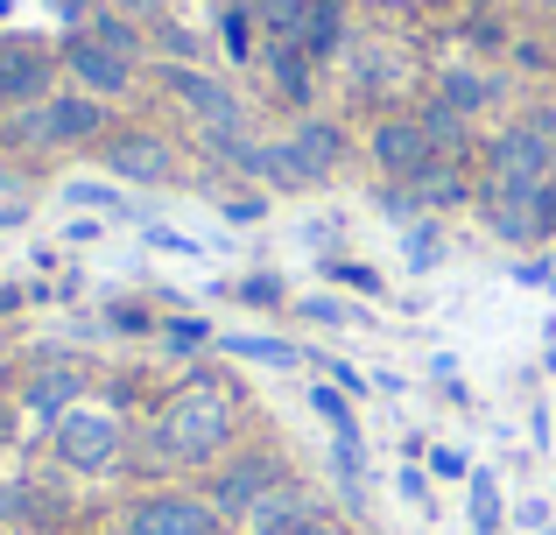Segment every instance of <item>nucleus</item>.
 <instances>
[{
  "instance_id": "f257e3e1",
  "label": "nucleus",
  "mask_w": 556,
  "mask_h": 535,
  "mask_svg": "<svg viewBox=\"0 0 556 535\" xmlns=\"http://www.w3.org/2000/svg\"><path fill=\"white\" fill-rule=\"evenodd\" d=\"M155 458H184V466H218L232 458V381L190 373L184 395H169V409L155 416Z\"/></svg>"
},
{
  "instance_id": "f03ea898",
  "label": "nucleus",
  "mask_w": 556,
  "mask_h": 535,
  "mask_svg": "<svg viewBox=\"0 0 556 535\" xmlns=\"http://www.w3.org/2000/svg\"><path fill=\"white\" fill-rule=\"evenodd\" d=\"M14 135L36 141V149H99V141L113 135V106L92 99V92H78V85H64V92L42 99L36 113H22Z\"/></svg>"
},
{
  "instance_id": "7ed1b4c3",
  "label": "nucleus",
  "mask_w": 556,
  "mask_h": 535,
  "mask_svg": "<svg viewBox=\"0 0 556 535\" xmlns=\"http://www.w3.org/2000/svg\"><path fill=\"white\" fill-rule=\"evenodd\" d=\"M50 451H56V466L99 480V472H113L127 458V423L106 416V409H71V416L50 423Z\"/></svg>"
},
{
  "instance_id": "20e7f679",
  "label": "nucleus",
  "mask_w": 556,
  "mask_h": 535,
  "mask_svg": "<svg viewBox=\"0 0 556 535\" xmlns=\"http://www.w3.org/2000/svg\"><path fill=\"white\" fill-rule=\"evenodd\" d=\"M275 486H289V466L275 451H232V458H218V466H212L204 500L218 508V522H247Z\"/></svg>"
},
{
  "instance_id": "39448f33",
  "label": "nucleus",
  "mask_w": 556,
  "mask_h": 535,
  "mask_svg": "<svg viewBox=\"0 0 556 535\" xmlns=\"http://www.w3.org/2000/svg\"><path fill=\"white\" fill-rule=\"evenodd\" d=\"M99 169L113 183H127V191H155V183L177 177V149L163 135H149V127H121V135L99 141Z\"/></svg>"
},
{
  "instance_id": "423d86ee",
  "label": "nucleus",
  "mask_w": 556,
  "mask_h": 535,
  "mask_svg": "<svg viewBox=\"0 0 556 535\" xmlns=\"http://www.w3.org/2000/svg\"><path fill=\"white\" fill-rule=\"evenodd\" d=\"M367 155L388 183H408L437 163V141H430V127H422V113H380L374 135H367Z\"/></svg>"
},
{
  "instance_id": "0eeeda50",
  "label": "nucleus",
  "mask_w": 556,
  "mask_h": 535,
  "mask_svg": "<svg viewBox=\"0 0 556 535\" xmlns=\"http://www.w3.org/2000/svg\"><path fill=\"white\" fill-rule=\"evenodd\" d=\"M56 56H64V71H71V85L78 92H92V99H127L135 92V78H141V64H127L121 50H106V42H92L85 28H71L64 42H56Z\"/></svg>"
},
{
  "instance_id": "6e6552de",
  "label": "nucleus",
  "mask_w": 556,
  "mask_h": 535,
  "mask_svg": "<svg viewBox=\"0 0 556 535\" xmlns=\"http://www.w3.org/2000/svg\"><path fill=\"white\" fill-rule=\"evenodd\" d=\"M56 71H64V56L42 50V42H0V106L36 113L42 99L64 92V85H56Z\"/></svg>"
},
{
  "instance_id": "1a4fd4ad",
  "label": "nucleus",
  "mask_w": 556,
  "mask_h": 535,
  "mask_svg": "<svg viewBox=\"0 0 556 535\" xmlns=\"http://www.w3.org/2000/svg\"><path fill=\"white\" fill-rule=\"evenodd\" d=\"M127 535H218V508L184 486H155L127 508Z\"/></svg>"
},
{
  "instance_id": "9d476101",
  "label": "nucleus",
  "mask_w": 556,
  "mask_h": 535,
  "mask_svg": "<svg viewBox=\"0 0 556 535\" xmlns=\"http://www.w3.org/2000/svg\"><path fill=\"white\" fill-rule=\"evenodd\" d=\"M155 85H163V99H177V106L190 113L198 127H212V120H240V99H232V85L218 78V71H204V64H163L155 71Z\"/></svg>"
},
{
  "instance_id": "9b49d317",
  "label": "nucleus",
  "mask_w": 556,
  "mask_h": 535,
  "mask_svg": "<svg viewBox=\"0 0 556 535\" xmlns=\"http://www.w3.org/2000/svg\"><path fill=\"white\" fill-rule=\"evenodd\" d=\"M486 155H493V183H507V191H535L543 177H556V149L529 120H515L507 135H493Z\"/></svg>"
},
{
  "instance_id": "f8f14e48",
  "label": "nucleus",
  "mask_w": 556,
  "mask_h": 535,
  "mask_svg": "<svg viewBox=\"0 0 556 535\" xmlns=\"http://www.w3.org/2000/svg\"><path fill=\"white\" fill-rule=\"evenodd\" d=\"M240 177H254L261 191H317V177L303 169V155L289 149V135L282 141H254L247 163H240Z\"/></svg>"
},
{
  "instance_id": "ddd939ff",
  "label": "nucleus",
  "mask_w": 556,
  "mask_h": 535,
  "mask_svg": "<svg viewBox=\"0 0 556 535\" xmlns=\"http://www.w3.org/2000/svg\"><path fill=\"white\" fill-rule=\"evenodd\" d=\"M303 56L311 64H339L345 42H353V22H345V0H311V14H303Z\"/></svg>"
},
{
  "instance_id": "4468645a",
  "label": "nucleus",
  "mask_w": 556,
  "mask_h": 535,
  "mask_svg": "<svg viewBox=\"0 0 556 535\" xmlns=\"http://www.w3.org/2000/svg\"><path fill=\"white\" fill-rule=\"evenodd\" d=\"M289 149L303 155V169H311L317 183H331L339 163H345V127L339 120H296V127H289Z\"/></svg>"
},
{
  "instance_id": "2eb2a0df",
  "label": "nucleus",
  "mask_w": 556,
  "mask_h": 535,
  "mask_svg": "<svg viewBox=\"0 0 556 535\" xmlns=\"http://www.w3.org/2000/svg\"><path fill=\"white\" fill-rule=\"evenodd\" d=\"M507 85L493 78V71H472V64H451L444 78H437V106H451L458 120H472V113H486L493 99H501Z\"/></svg>"
},
{
  "instance_id": "dca6fc26",
  "label": "nucleus",
  "mask_w": 556,
  "mask_h": 535,
  "mask_svg": "<svg viewBox=\"0 0 556 535\" xmlns=\"http://www.w3.org/2000/svg\"><path fill=\"white\" fill-rule=\"evenodd\" d=\"M486 233L507 240V247H543V233H535V212H529V191H507V183H493V191H486Z\"/></svg>"
},
{
  "instance_id": "f3484780",
  "label": "nucleus",
  "mask_w": 556,
  "mask_h": 535,
  "mask_svg": "<svg viewBox=\"0 0 556 535\" xmlns=\"http://www.w3.org/2000/svg\"><path fill=\"white\" fill-rule=\"evenodd\" d=\"M78 387H85V373H78V367H42L36 381L22 387V409H28V416H42V423H56V416L78 409Z\"/></svg>"
},
{
  "instance_id": "a211bd4d",
  "label": "nucleus",
  "mask_w": 556,
  "mask_h": 535,
  "mask_svg": "<svg viewBox=\"0 0 556 535\" xmlns=\"http://www.w3.org/2000/svg\"><path fill=\"white\" fill-rule=\"evenodd\" d=\"M311 514H317V494L289 480V486H275V494L261 500L254 514H247V535H289L296 522H311Z\"/></svg>"
},
{
  "instance_id": "6ab92c4d",
  "label": "nucleus",
  "mask_w": 556,
  "mask_h": 535,
  "mask_svg": "<svg viewBox=\"0 0 556 535\" xmlns=\"http://www.w3.org/2000/svg\"><path fill=\"white\" fill-rule=\"evenodd\" d=\"M402 191L416 198V212H451V205H465V198H472V183H465L458 163H444V155H437V163L422 169V177H408Z\"/></svg>"
},
{
  "instance_id": "aec40b11",
  "label": "nucleus",
  "mask_w": 556,
  "mask_h": 535,
  "mask_svg": "<svg viewBox=\"0 0 556 535\" xmlns=\"http://www.w3.org/2000/svg\"><path fill=\"white\" fill-rule=\"evenodd\" d=\"M56 198H64V205H85V212H106V219H141L135 191L113 183V177H71V183H56Z\"/></svg>"
},
{
  "instance_id": "412c9836",
  "label": "nucleus",
  "mask_w": 556,
  "mask_h": 535,
  "mask_svg": "<svg viewBox=\"0 0 556 535\" xmlns=\"http://www.w3.org/2000/svg\"><path fill=\"white\" fill-rule=\"evenodd\" d=\"M311 56H303V42H268V85L289 99V106H311V92H317V78H311Z\"/></svg>"
},
{
  "instance_id": "4be33fe9",
  "label": "nucleus",
  "mask_w": 556,
  "mask_h": 535,
  "mask_svg": "<svg viewBox=\"0 0 556 535\" xmlns=\"http://www.w3.org/2000/svg\"><path fill=\"white\" fill-rule=\"evenodd\" d=\"M155 345H163V359H177V367H190V359L218 353V331L204 324V317H163V324H155Z\"/></svg>"
},
{
  "instance_id": "5701e85b",
  "label": "nucleus",
  "mask_w": 556,
  "mask_h": 535,
  "mask_svg": "<svg viewBox=\"0 0 556 535\" xmlns=\"http://www.w3.org/2000/svg\"><path fill=\"white\" fill-rule=\"evenodd\" d=\"M85 36H92V42H106V50H121L127 64H141V56L155 50V42H149V22H127V14H113V8H92Z\"/></svg>"
},
{
  "instance_id": "b1692460",
  "label": "nucleus",
  "mask_w": 556,
  "mask_h": 535,
  "mask_svg": "<svg viewBox=\"0 0 556 535\" xmlns=\"http://www.w3.org/2000/svg\"><path fill=\"white\" fill-rule=\"evenodd\" d=\"M289 310L311 317V324H325V331H367L374 324L367 303H345V296H303V303H289Z\"/></svg>"
},
{
  "instance_id": "393cba45",
  "label": "nucleus",
  "mask_w": 556,
  "mask_h": 535,
  "mask_svg": "<svg viewBox=\"0 0 556 535\" xmlns=\"http://www.w3.org/2000/svg\"><path fill=\"white\" fill-rule=\"evenodd\" d=\"M218 353L261 359V367H282V373H296V367H303V353H296L289 339H247V331H218Z\"/></svg>"
},
{
  "instance_id": "a878e982",
  "label": "nucleus",
  "mask_w": 556,
  "mask_h": 535,
  "mask_svg": "<svg viewBox=\"0 0 556 535\" xmlns=\"http://www.w3.org/2000/svg\"><path fill=\"white\" fill-rule=\"evenodd\" d=\"M204 198H212V212L226 226H261L268 219V191H247V183H212Z\"/></svg>"
},
{
  "instance_id": "bb28decb",
  "label": "nucleus",
  "mask_w": 556,
  "mask_h": 535,
  "mask_svg": "<svg viewBox=\"0 0 556 535\" xmlns=\"http://www.w3.org/2000/svg\"><path fill=\"white\" fill-rule=\"evenodd\" d=\"M254 8V22L268 28V42H296L303 36V14H311V0H247Z\"/></svg>"
},
{
  "instance_id": "cd10ccee",
  "label": "nucleus",
  "mask_w": 556,
  "mask_h": 535,
  "mask_svg": "<svg viewBox=\"0 0 556 535\" xmlns=\"http://www.w3.org/2000/svg\"><path fill=\"white\" fill-rule=\"evenodd\" d=\"M325 282L331 289H353V296H367V303L388 296V275H374L367 262H325Z\"/></svg>"
},
{
  "instance_id": "c85d7f7f",
  "label": "nucleus",
  "mask_w": 556,
  "mask_h": 535,
  "mask_svg": "<svg viewBox=\"0 0 556 535\" xmlns=\"http://www.w3.org/2000/svg\"><path fill=\"white\" fill-rule=\"evenodd\" d=\"M472 528L501 535V480L493 472H472Z\"/></svg>"
},
{
  "instance_id": "c756f323",
  "label": "nucleus",
  "mask_w": 556,
  "mask_h": 535,
  "mask_svg": "<svg viewBox=\"0 0 556 535\" xmlns=\"http://www.w3.org/2000/svg\"><path fill=\"white\" fill-rule=\"evenodd\" d=\"M232 296H240V303H254V310H282V303H289V289H282V275L254 268L247 282H232Z\"/></svg>"
},
{
  "instance_id": "7c9ffc66",
  "label": "nucleus",
  "mask_w": 556,
  "mask_h": 535,
  "mask_svg": "<svg viewBox=\"0 0 556 535\" xmlns=\"http://www.w3.org/2000/svg\"><path fill=\"white\" fill-rule=\"evenodd\" d=\"M422 127H430V141H437V155H458V141H465V120H458V113H451V106H430V113H422Z\"/></svg>"
},
{
  "instance_id": "2f4dec72",
  "label": "nucleus",
  "mask_w": 556,
  "mask_h": 535,
  "mask_svg": "<svg viewBox=\"0 0 556 535\" xmlns=\"http://www.w3.org/2000/svg\"><path fill=\"white\" fill-rule=\"evenodd\" d=\"M529 212H535V233L556 240V177H543V183L529 191Z\"/></svg>"
},
{
  "instance_id": "473e14b6",
  "label": "nucleus",
  "mask_w": 556,
  "mask_h": 535,
  "mask_svg": "<svg viewBox=\"0 0 556 535\" xmlns=\"http://www.w3.org/2000/svg\"><path fill=\"white\" fill-rule=\"evenodd\" d=\"M394 486H402V500H408V508H430V472L402 466V472H394Z\"/></svg>"
},
{
  "instance_id": "72a5a7b5",
  "label": "nucleus",
  "mask_w": 556,
  "mask_h": 535,
  "mask_svg": "<svg viewBox=\"0 0 556 535\" xmlns=\"http://www.w3.org/2000/svg\"><path fill=\"white\" fill-rule=\"evenodd\" d=\"M430 472H437V480H472L465 451H451V444H437V451H430Z\"/></svg>"
},
{
  "instance_id": "f704fd0d",
  "label": "nucleus",
  "mask_w": 556,
  "mask_h": 535,
  "mask_svg": "<svg viewBox=\"0 0 556 535\" xmlns=\"http://www.w3.org/2000/svg\"><path fill=\"white\" fill-rule=\"evenodd\" d=\"M99 8L127 14V22H155V14H169V0H99Z\"/></svg>"
},
{
  "instance_id": "c9c22d12",
  "label": "nucleus",
  "mask_w": 556,
  "mask_h": 535,
  "mask_svg": "<svg viewBox=\"0 0 556 535\" xmlns=\"http://www.w3.org/2000/svg\"><path fill=\"white\" fill-rule=\"evenodd\" d=\"M289 535H353V528H345L339 514H325V508H317L311 522H296V528H289Z\"/></svg>"
},
{
  "instance_id": "e433bc0d",
  "label": "nucleus",
  "mask_w": 556,
  "mask_h": 535,
  "mask_svg": "<svg viewBox=\"0 0 556 535\" xmlns=\"http://www.w3.org/2000/svg\"><path fill=\"white\" fill-rule=\"evenodd\" d=\"M430 381H444L451 395H465V367H458V359H444V353L430 359Z\"/></svg>"
},
{
  "instance_id": "4c0bfd02",
  "label": "nucleus",
  "mask_w": 556,
  "mask_h": 535,
  "mask_svg": "<svg viewBox=\"0 0 556 535\" xmlns=\"http://www.w3.org/2000/svg\"><path fill=\"white\" fill-rule=\"evenodd\" d=\"M0 535H14V528H8V522H0Z\"/></svg>"
},
{
  "instance_id": "58836bf2",
  "label": "nucleus",
  "mask_w": 556,
  "mask_h": 535,
  "mask_svg": "<svg viewBox=\"0 0 556 535\" xmlns=\"http://www.w3.org/2000/svg\"><path fill=\"white\" fill-rule=\"evenodd\" d=\"M121 535H127V528H121Z\"/></svg>"
}]
</instances>
